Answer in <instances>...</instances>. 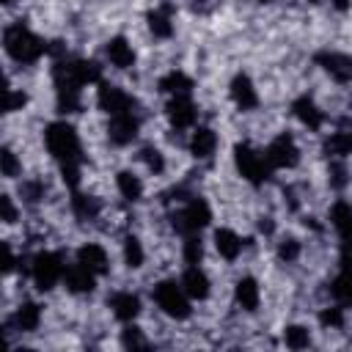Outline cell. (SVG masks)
Returning <instances> with one entry per match:
<instances>
[{
  "label": "cell",
  "instance_id": "obj_1",
  "mask_svg": "<svg viewBox=\"0 0 352 352\" xmlns=\"http://www.w3.org/2000/svg\"><path fill=\"white\" fill-rule=\"evenodd\" d=\"M3 44L16 63H36L44 52H50V44L38 38L33 30H28L22 22H14L3 30Z\"/></svg>",
  "mask_w": 352,
  "mask_h": 352
},
{
  "label": "cell",
  "instance_id": "obj_2",
  "mask_svg": "<svg viewBox=\"0 0 352 352\" xmlns=\"http://www.w3.org/2000/svg\"><path fill=\"white\" fill-rule=\"evenodd\" d=\"M44 143H47V151L60 162H80V138L77 132L66 124V121H55L47 126L44 132Z\"/></svg>",
  "mask_w": 352,
  "mask_h": 352
},
{
  "label": "cell",
  "instance_id": "obj_3",
  "mask_svg": "<svg viewBox=\"0 0 352 352\" xmlns=\"http://www.w3.org/2000/svg\"><path fill=\"white\" fill-rule=\"evenodd\" d=\"M66 267H63V258L52 250H41L33 256V264H30V278L36 283L38 292H50L60 278H63Z\"/></svg>",
  "mask_w": 352,
  "mask_h": 352
},
{
  "label": "cell",
  "instance_id": "obj_4",
  "mask_svg": "<svg viewBox=\"0 0 352 352\" xmlns=\"http://www.w3.org/2000/svg\"><path fill=\"white\" fill-rule=\"evenodd\" d=\"M154 302L160 305L162 314L173 316V319H187L190 316V300L184 286H176L173 280H160L154 286Z\"/></svg>",
  "mask_w": 352,
  "mask_h": 352
},
{
  "label": "cell",
  "instance_id": "obj_5",
  "mask_svg": "<svg viewBox=\"0 0 352 352\" xmlns=\"http://www.w3.org/2000/svg\"><path fill=\"white\" fill-rule=\"evenodd\" d=\"M234 160H236V168H239L242 179H248V182L256 184V187L264 184V182L270 179V173H272V168L267 165L264 154L253 151L248 143H236V146H234Z\"/></svg>",
  "mask_w": 352,
  "mask_h": 352
},
{
  "label": "cell",
  "instance_id": "obj_6",
  "mask_svg": "<svg viewBox=\"0 0 352 352\" xmlns=\"http://www.w3.org/2000/svg\"><path fill=\"white\" fill-rule=\"evenodd\" d=\"M209 220H212L209 204L204 198H190L184 204V209H179L173 214V228L187 236V234H198L204 226H209Z\"/></svg>",
  "mask_w": 352,
  "mask_h": 352
},
{
  "label": "cell",
  "instance_id": "obj_7",
  "mask_svg": "<svg viewBox=\"0 0 352 352\" xmlns=\"http://www.w3.org/2000/svg\"><path fill=\"white\" fill-rule=\"evenodd\" d=\"M264 160H267V165H270L272 170H275V168H294V165H297V160H300V151H297L294 138H292L289 132L278 135V138L267 146Z\"/></svg>",
  "mask_w": 352,
  "mask_h": 352
},
{
  "label": "cell",
  "instance_id": "obj_8",
  "mask_svg": "<svg viewBox=\"0 0 352 352\" xmlns=\"http://www.w3.org/2000/svg\"><path fill=\"white\" fill-rule=\"evenodd\" d=\"M96 102H99V107L107 113V116H118V113H129L132 107H135V99L126 94V91H121L118 85H113V82H99V88H96Z\"/></svg>",
  "mask_w": 352,
  "mask_h": 352
},
{
  "label": "cell",
  "instance_id": "obj_9",
  "mask_svg": "<svg viewBox=\"0 0 352 352\" xmlns=\"http://www.w3.org/2000/svg\"><path fill=\"white\" fill-rule=\"evenodd\" d=\"M138 129H140V118L135 110L129 113H118V116H110V126H107V135L116 146H126L138 138Z\"/></svg>",
  "mask_w": 352,
  "mask_h": 352
},
{
  "label": "cell",
  "instance_id": "obj_10",
  "mask_svg": "<svg viewBox=\"0 0 352 352\" xmlns=\"http://www.w3.org/2000/svg\"><path fill=\"white\" fill-rule=\"evenodd\" d=\"M316 63L336 80V82H349L352 80V55L344 52H319Z\"/></svg>",
  "mask_w": 352,
  "mask_h": 352
},
{
  "label": "cell",
  "instance_id": "obj_11",
  "mask_svg": "<svg viewBox=\"0 0 352 352\" xmlns=\"http://www.w3.org/2000/svg\"><path fill=\"white\" fill-rule=\"evenodd\" d=\"M165 113H168V118H170V124H173L176 129H187V126H192L195 118H198V110H195V104H192L187 96H173V99L168 102Z\"/></svg>",
  "mask_w": 352,
  "mask_h": 352
},
{
  "label": "cell",
  "instance_id": "obj_12",
  "mask_svg": "<svg viewBox=\"0 0 352 352\" xmlns=\"http://www.w3.org/2000/svg\"><path fill=\"white\" fill-rule=\"evenodd\" d=\"M77 261L82 267H88L94 275H104L110 270V258H107V250L96 242H85L80 250H77Z\"/></svg>",
  "mask_w": 352,
  "mask_h": 352
},
{
  "label": "cell",
  "instance_id": "obj_13",
  "mask_svg": "<svg viewBox=\"0 0 352 352\" xmlns=\"http://www.w3.org/2000/svg\"><path fill=\"white\" fill-rule=\"evenodd\" d=\"M292 113H294V116H297V121H300L302 126H308L311 132H319V129H322V124H324V113L314 104V99H311V96H300V99H294Z\"/></svg>",
  "mask_w": 352,
  "mask_h": 352
},
{
  "label": "cell",
  "instance_id": "obj_14",
  "mask_svg": "<svg viewBox=\"0 0 352 352\" xmlns=\"http://www.w3.org/2000/svg\"><path fill=\"white\" fill-rule=\"evenodd\" d=\"M231 99H234V104L239 110H253L258 104V94H256V88H253L248 74H236L231 80Z\"/></svg>",
  "mask_w": 352,
  "mask_h": 352
},
{
  "label": "cell",
  "instance_id": "obj_15",
  "mask_svg": "<svg viewBox=\"0 0 352 352\" xmlns=\"http://www.w3.org/2000/svg\"><path fill=\"white\" fill-rule=\"evenodd\" d=\"M190 151L195 160H212V154L217 151V135L209 126H198L190 138Z\"/></svg>",
  "mask_w": 352,
  "mask_h": 352
},
{
  "label": "cell",
  "instance_id": "obj_16",
  "mask_svg": "<svg viewBox=\"0 0 352 352\" xmlns=\"http://www.w3.org/2000/svg\"><path fill=\"white\" fill-rule=\"evenodd\" d=\"M63 280H66V289H69V292H74V294H82V292H91V289H94V283H96V275H94L88 267H82V264L77 261V264L66 267V272H63Z\"/></svg>",
  "mask_w": 352,
  "mask_h": 352
},
{
  "label": "cell",
  "instance_id": "obj_17",
  "mask_svg": "<svg viewBox=\"0 0 352 352\" xmlns=\"http://www.w3.org/2000/svg\"><path fill=\"white\" fill-rule=\"evenodd\" d=\"M182 286H184L187 297H192V300L209 297V278L204 275V270H198V264H190V270L182 275Z\"/></svg>",
  "mask_w": 352,
  "mask_h": 352
},
{
  "label": "cell",
  "instance_id": "obj_18",
  "mask_svg": "<svg viewBox=\"0 0 352 352\" xmlns=\"http://www.w3.org/2000/svg\"><path fill=\"white\" fill-rule=\"evenodd\" d=\"M110 308H113V316H116V319L132 322V319L138 316V311H140V300H138V294H132V292H116V294L110 297Z\"/></svg>",
  "mask_w": 352,
  "mask_h": 352
},
{
  "label": "cell",
  "instance_id": "obj_19",
  "mask_svg": "<svg viewBox=\"0 0 352 352\" xmlns=\"http://www.w3.org/2000/svg\"><path fill=\"white\" fill-rule=\"evenodd\" d=\"M104 52H107V58H110V63H113L116 69H129V66L135 63L132 44H129L124 36L110 38V41H107V47H104Z\"/></svg>",
  "mask_w": 352,
  "mask_h": 352
},
{
  "label": "cell",
  "instance_id": "obj_20",
  "mask_svg": "<svg viewBox=\"0 0 352 352\" xmlns=\"http://www.w3.org/2000/svg\"><path fill=\"white\" fill-rule=\"evenodd\" d=\"M170 14H173V6H170V3H162L160 8H154V11L148 14V30H151L157 38H170V36H173Z\"/></svg>",
  "mask_w": 352,
  "mask_h": 352
},
{
  "label": "cell",
  "instance_id": "obj_21",
  "mask_svg": "<svg viewBox=\"0 0 352 352\" xmlns=\"http://www.w3.org/2000/svg\"><path fill=\"white\" fill-rule=\"evenodd\" d=\"M214 248L226 261H236L242 253V239L231 228H217L214 231Z\"/></svg>",
  "mask_w": 352,
  "mask_h": 352
},
{
  "label": "cell",
  "instance_id": "obj_22",
  "mask_svg": "<svg viewBox=\"0 0 352 352\" xmlns=\"http://www.w3.org/2000/svg\"><path fill=\"white\" fill-rule=\"evenodd\" d=\"M160 91H162V94H170V96H187V94L192 91V80H190L184 72L173 69V72H168V74L160 80Z\"/></svg>",
  "mask_w": 352,
  "mask_h": 352
},
{
  "label": "cell",
  "instance_id": "obj_23",
  "mask_svg": "<svg viewBox=\"0 0 352 352\" xmlns=\"http://www.w3.org/2000/svg\"><path fill=\"white\" fill-rule=\"evenodd\" d=\"M330 220H333V228L338 231L341 239L352 236V204H346V201H336L333 209H330Z\"/></svg>",
  "mask_w": 352,
  "mask_h": 352
},
{
  "label": "cell",
  "instance_id": "obj_24",
  "mask_svg": "<svg viewBox=\"0 0 352 352\" xmlns=\"http://www.w3.org/2000/svg\"><path fill=\"white\" fill-rule=\"evenodd\" d=\"M41 322V308L36 302H22L14 314V324L22 330V333H33Z\"/></svg>",
  "mask_w": 352,
  "mask_h": 352
},
{
  "label": "cell",
  "instance_id": "obj_25",
  "mask_svg": "<svg viewBox=\"0 0 352 352\" xmlns=\"http://www.w3.org/2000/svg\"><path fill=\"white\" fill-rule=\"evenodd\" d=\"M330 294H333V300L344 308V305H352V270L349 267H341V272H338V278L333 280V286H330Z\"/></svg>",
  "mask_w": 352,
  "mask_h": 352
},
{
  "label": "cell",
  "instance_id": "obj_26",
  "mask_svg": "<svg viewBox=\"0 0 352 352\" xmlns=\"http://www.w3.org/2000/svg\"><path fill=\"white\" fill-rule=\"evenodd\" d=\"M234 292H236V302L245 311H256L258 308V283L253 278H239Z\"/></svg>",
  "mask_w": 352,
  "mask_h": 352
},
{
  "label": "cell",
  "instance_id": "obj_27",
  "mask_svg": "<svg viewBox=\"0 0 352 352\" xmlns=\"http://www.w3.org/2000/svg\"><path fill=\"white\" fill-rule=\"evenodd\" d=\"M116 184H118V192H121L126 201H140V195H143V182H140V176H135L132 170H121V173L116 176Z\"/></svg>",
  "mask_w": 352,
  "mask_h": 352
},
{
  "label": "cell",
  "instance_id": "obj_28",
  "mask_svg": "<svg viewBox=\"0 0 352 352\" xmlns=\"http://www.w3.org/2000/svg\"><path fill=\"white\" fill-rule=\"evenodd\" d=\"M99 209H102V204H99L96 198L82 195V192H74V195H72V212H74L80 220H96Z\"/></svg>",
  "mask_w": 352,
  "mask_h": 352
},
{
  "label": "cell",
  "instance_id": "obj_29",
  "mask_svg": "<svg viewBox=\"0 0 352 352\" xmlns=\"http://www.w3.org/2000/svg\"><path fill=\"white\" fill-rule=\"evenodd\" d=\"M324 151H327L330 157H346V154H352V129L333 132V135L324 140Z\"/></svg>",
  "mask_w": 352,
  "mask_h": 352
},
{
  "label": "cell",
  "instance_id": "obj_30",
  "mask_svg": "<svg viewBox=\"0 0 352 352\" xmlns=\"http://www.w3.org/2000/svg\"><path fill=\"white\" fill-rule=\"evenodd\" d=\"M182 256H184L187 264H198V261H201V256H204V245H201V236H198V234H187V236H184Z\"/></svg>",
  "mask_w": 352,
  "mask_h": 352
},
{
  "label": "cell",
  "instance_id": "obj_31",
  "mask_svg": "<svg viewBox=\"0 0 352 352\" xmlns=\"http://www.w3.org/2000/svg\"><path fill=\"white\" fill-rule=\"evenodd\" d=\"M283 341H286L289 349H305L311 338H308V330H305L302 324H292V327H286Z\"/></svg>",
  "mask_w": 352,
  "mask_h": 352
},
{
  "label": "cell",
  "instance_id": "obj_32",
  "mask_svg": "<svg viewBox=\"0 0 352 352\" xmlns=\"http://www.w3.org/2000/svg\"><path fill=\"white\" fill-rule=\"evenodd\" d=\"M124 261L129 267H140L143 264V248H140V242L135 236H126L124 239Z\"/></svg>",
  "mask_w": 352,
  "mask_h": 352
},
{
  "label": "cell",
  "instance_id": "obj_33",
  "mask_svg": "<svg viewBox=\"0 0 352 352\" xmlns=\"http://www.w3.org/2000/svg\"><path fill=\"white\" fill-rule=\"evenodd\" d=\"M0 168H3V176H6V179H14V176L22 170V165H19V160H16V154H14L11 148H3V154H0Z\"/></svg>",
  "mask_w": 352,
  "mask_h": 352
},
{
  "label": "cell",
  "instance_id": "obj_34",
  "mask_svg": "<svg viewBox=\"0 0 352 352\" xmlns=\"http://www.w3.org/2000/svg\"><path fill=\"white\" fill-rule=\"evenodd\" d=\"M319 322H322V327H341V324H344V308H341V305L322 308Z\"/></svg>",
  "mask_w": 352,
  "mask_h": 352
},
{
  "label": "cell",
  "instance_id": "obj_35",
  "mask_svg": "<svg viewBox=\"0 0 352 352\" xmlns=\"http://www.w3.org/2000/svg\"><path fill=\"white\" fill-rule=\"evenodd\" d=\"M297 256H300V242L297 239H283L280 245H278V258L280 261H286V264H292V261H297Z\"/></svg>",
  "mask_w": 352,
  "mask_h": 352
},
{
  "label": "cell",
  "instance_id": "obj_36",
  "mask_svg": "<svg viewBox=\"0 0 352 352\" xmlns=\"http://www.w3.org/2000/svg\"><path fill=\"white\" fill-rule=\"evenodd\" d=\"M140 157H143V162H146V168H148L151 173H162L165 162H162V154H160L157 148H143Z\"/></svg>",
  "mask_w": 352,
  "mask_h": 352
},
{
  "label": "cell",
  "instance_id": "obj_37",
  "mask_svg": "<svg viewBox=\"0 0 352 352\" xmlns=\"http://www.w3.org/2000/svg\"><path fill=\"white\" fill-rule=\"evenodd\" d=\"M25 102H28V96H25L22 91H14V88L6 91V113H16V110H22Z\"/></svg>",
  "mask_w": 352,
  "mask_h": 352
},
{
  "label": "cell",
  "instance_id": "obj_38",
  "mask_svg": "<svg viewBox=\"0 0 352 352\" xmlns=\"http://www.w3.org/2000/svg\"><path fill=\"white\" fill-rule=\"evenodd\" d=\"M121 344H124V346H132V349H135V346H146V341H143V336H140L138 327H126L124 336H121Z\"/></svg>",
  "mask_w": 352,
  "mask_h": 352
},
{
  "label": "cell",
  "instance_id": "obj_39",
  "mask_svg": "<svg viewBox=\"0 0 352 352\" xmlns=\"http://www.w3.org/2000/svg\"><path fill=\"white\" fill-rule=\"evenodd\" d=\"M0 206H3V220L6 223H14L16 220V209L11 204V195H0Z\"/></svg>",
  "mask_w": 352,
  "mask_h": 352
},
{
  "label": "cell",
  "instance_id": "obj_40",
  "mask_svg": "<svg viewBox=\"0 0 352 352\" xmlns=\"http://www.w3.org/2000/svg\"><path fill=\"white\" fill-rule=\"evenodd\" d=\"M3 270L6 272L14 270V253H11V245L8 242H3Z\"/></svg>",
  "mask_w": 352,
  "mask_h": 352
},
{
  "label": "cell",
  "instance_id": "obj_41",
  "mask_svg": "<svg viewBox=\"0 0 352 352\" xmlns=\"http://www.w3.org/2000/svg\"><path fill=\"white\" fill-rule=\"evenodd\" d=\"M333 6H336L338 11H346V8H349V0H333Z\"/></svg>",
  "mask_w": 352,
  "mask_h": 352
},
{
  "label": "cell",
  "instance_id": "obj_42",
  "mask_svg": "<svg viewBox=\"0 0 352 352\" xmlns=\"http://www.w3.org/2000/svg\"><path fill=\"white\" fill-rule=\"evenodd\" d=\"M308 3H314V6H319V3H322V0H308Z\"/></svg>",
  "mask_w": 352,
  "mask_h": 352
},
{
  "label": "cell",
  "instance_id": "obj_43",
  "mask_svg": "<svg viewBox=\"0 0 352 352\" xmlns=\"http://www.w3.org/2000/svg\"><path fill=\"white\" fill-rule=\"evenodd\" d=\"M198 3H212V0H198Z\"/></svg>",
  "mask_w": 352,
  "mask_h": 352
},
{
  "label": "cell",
  "instance_id": "obj_44",
  "mask_svg": "<svg viewBox=\"0 0 352 352\" xmlns=\"http://www.w3.org/2000/svg\"><path fill=\"white\" fill-rule=\"evenodd\" d=\"M256 3H270V0H256Z\"/></svg>",
  "mask_w": 352,
  "mask_h": 352
},
{
  "label": "cell",
  "instance_id": "obj_45",
  "mask_svg": "<svg viewBox=\"0 0 352 352\" xmlns=\"http://www.w3.org/2000/svg\"><path fill=\"white\" fill-rule=\"evenodd\" d=\"M3 3H11V0H3Z\"/></svg>",
  "mask_w": 352,
  "mask_h": 352
}]
</instances>
